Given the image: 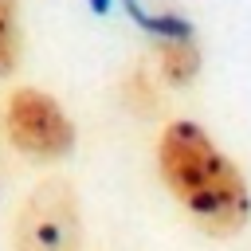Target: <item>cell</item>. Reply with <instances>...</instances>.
<instances>
[{"mask_svg": "<svg viewBox=\"0 0 251 251\" xmlns=\"http://www.w3.org/2000/svg\"><path fill=\"white\" fill-rule=\"evenodd\" d=\"M157 173L169 196L212 239H231L251 220V188L239 165L208 137L204 126L176 118L157 137Z\"/></svg>", "mask_w": 251, "mask_h": 251, "instance_id": "obj_1", "label": "cell"}, {"mask_svg": "<svg viewBox=\"0 0 251 251\" xmlns=\"http://www.w3.org/2000/svg\"><path fill=\"white\" fill-rule=\"evenodd\" d=\"M82 247V208L67 176L39 180L16 220H12V251H78Z\"/></svg>", "mask_w": 251, "mask_h": 251, "instance_id": "obj_2", "label": "cell"}, {"mask_svg": "<svg viewBox=\"0 0 251 251\" xmlns=\"http://www.w3.org/2000/svg\"><path fill=\"white\" fill-rule=\"evenodd\" d=\"M4 133L31 161H63L75 149V126L67 110L47 90H35V86H16L8 94Z\"/></svg>", "mask_w": 251, "mask_h": 251, "instance_id": "obj_3", "label": "cell"}, {"mask_svg": "<svg viewBox=\"0 0 251 251\" xmlns=\"http://www.w3.org/2000/svg\"><path fill=\"white\" fill-rule=\"evenodd\" d=\"M157 55H161V75L173 82V86H188L200 71V47L188 31H176V27H165L157 35Z\"/></svg>", "mask_w": 251, "mask_h": 251, "instance_id": "obj_4", "label": "cell"}, {"mask_svg": "<svg viewBox=\"0 0 251 251\" xmlns=\"http://www.w3.org/2000/svg\"><path fill=\"white\" fill-rule=\"evenodd\" d=\"M20 59V12L16 0H0V78L12 75Z\"/></svg>", "mask_w": 251, "mask_h": 251, "instance_id": "obj_5", "label": "cell"}, {"mask_svg": "<svg viewBox=\"0 0 251 251\" xmlns=\"http://www.w3.org/2000/svg\"><path fill=\"white\" fill-rule=\"evenodd\" d=\"M0 126H4V114H0Z\"/></svg>", "mask_w": 251, "mask_h": 251, "instance_id": "obj_6", "label": "cell"}]
</instances>
